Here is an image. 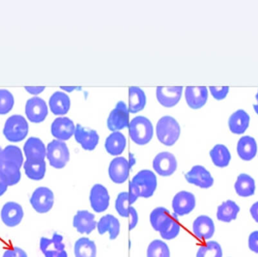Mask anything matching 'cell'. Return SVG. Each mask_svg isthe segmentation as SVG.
Instances as JSON below:
<instances>
[{
    "instance_id": "6da1fadb",
    "label": "cell",
    "mask_w": 258,
    "mask_h": 257,
    "mask_svg": "<svg viewBox=\"0 0 258 257\" xmlns=\"http://www.w3.org/2000/svg\"><path fill=\"white\" fill-rule=\"evenodd\" d=\"M157 188V178L152 170H142L138 172L129 184V199L131 205L138 198L152 197Z\"/></svg>"
},
{
    "instance_id": "7a4b0ae2",
    "label": "cell",
    "mask_w": 258,
    "mask_h": 257,
    "mask_svg": "<svg viewBox=\"0 0 258 257\" xmlns=\"http://www.w3.org/2000/svg\"><path fill=\"white\" fill-rule=\"evenodd\" d=\"M180 135V126L174 118L163 116L156 125V136L160 143L166 146L175 144Z\"/></svg>"
},
{
    "instance_id": "3957f363",
    "label": "cell",
    "mask_w": 258,
    "mask_h": 257,
    "mask_svg": "<svg viewBox=\"0 0 258 257\" xmlns=\"http://www.w3.org/2000/svg\"><path fill=\"white\" fill-rule=\"evenodd\" d=\"M129 135L134 143L144 146L150 143L153 137V124L144 116L134 118L128 125Z\"/></svg>"
},
{
    "instance_id": "277c9868",
    "label": "cell",
    "mask_w": 258,
    "mask_h": 257,
    "mask_svg": "<svg viewBox=\"0 0 258 257\" xmlns=\"http://www.w3.org/2000/svg\"><path fill=\"white\" fill-rule=\"evenodd\" d=\"M29 125L21 115L10 116L5 124L3 134L9 141L18 143L22 141L28 134Z\"/></svg>"
},
{
    "instance_id": "5b68a950",
    "label": "cell",
    "mask_w": 258,
    "mask_h": 257,
    "mask_svg": "<svg viewBox=\"0 0 258 257\" xmlns=\"http://www.w3.org/2000/svg\"><path fill=\"white\" fill-rule=\"evenodd\" d=\"M46 156L51 167L56 169H61L69 161V149L64 142L54 140L50 142L47 146Z\"/></svg>"
},
{
    "instance_id": "8992f818",
    "label": "cell",
    "mask_w": 258,
    "mask_h": 257,
    "mask_svg": "<svg viewBox=\"0 0 258 257\" xmlns=\"http://www.w3.org/2000/svg\"><path fill=\"white\" fill-rule=\"evenodd\" d=\"M30 202L36 212L45 214L51 211L54 205V193L48 187H38L32 194Z\"/></svg>"
},
{
    "instance_id": "52a82bcc",
    "label": "cell",
    "mask_w": 258,
    "mask_h": 257,
    "mask_svg": "<svg viewBox=\"0 0 258 257\" xmlns=\"http://www.w3.org/2000/svg\"><path fill=\"white\" fill-rule=\"evenodd\" d=\"M129 111L123 101L117 103L107 119V128L110 131H118L127 128L129 125Z\"/></svg>"
},
{
    "instance_id": "ba28073f",
    "label": "cell",
    "mask_w": 258,
    "mask_h": 257,
    "mask_svg": "<svg viewBox=\"0 0 258 257\" xmlns=\"http://www.w3.org/2000/svg\"><path fill=\"white\" fill-rule=\"evenodd\" d=\"M63 236L54 233L52 238H41L39 246L41 251L45 257H68L63 242Z\"/></svg>"
},
{
    "instance_id": "9c48e42d",
    "label": "cell",
    "mask_w": 258,
    "mask_h": 257,
    "mask_svg": "<svg viewBox=\"0 0 258 257\" xmlns=\"http://www.w3.org/2000/svg\"><path fill=\"white\" fill-rule=\"evenodd\" d=\"M153 167L160 176L169 177L177 170V159L171 152H162L157 154L153 159Z\"/></svg>"
},
{
    "instance_id": "30bf717a",
    "label": "cell",
    "mask_w": 258,
    "mask_h": 257,
    "mask_svg": "<svg viewBox=\"0 0 258 257\" xmlns=\"http://www.w3.org/2000/svg\"><path fill=\"white\" fill-rule=\"evenodd\" d=\"M197 205L196 197L189 192L181 191L175 195L172 200V209L177 216L187 215L192 212Z\"/></svg>"
},
{
    "instance_id": "8fae6325",
    "label": "cell",
    "mask_w": 258,
    "mask_h": 257,
    "mask_svg": "<svg viewBox=\"0 0 258 257\" xmlns=\"http://www.w3.org/2000/svg\"><path fill=\"white\" fill-rule=\"evenodd\" d=\"M25 113L30 122L40 123L48 116V110L46 103L42 98L37 97L30 98L26 104Z\"/></svg>"
},
{
    "instance_id": "7c38bea8",
    "label": "cell",
    "mask_w": 258,
    "mask_h": 257,
    "mask_svg": "<svg viewBox=\"0 0 258 257\" xmlns=\"http://www.w3.org/2000/svg\"><path fill=\"white\" fill-rule=\"evenodd\" d=\"M189 184L202 189H209L213 186L214 179L210 172L202 165H196L185 175Z\"/></svg>"
},
{
    "instance_id": "4fadbf2b",
    "label": "cell",
    "mask_w": 258,
    "mask_h": 257,
    "mask_svg": "<svg viewBox=\"0 0 258 257\" xmlns=\"http://www.w3.org/2000/svg\"><path fill=\"white\" fill-rule=\"evenodd\" d=\"M110 197L108 190L101 184H95L92 187L89 195L91 207L96 213L107 211L110 205Z\"/></svg>"
},
{
    "instance_id": "5bb4252c",
    "label": "cell",
    "mask_w": 258,
    "mask_h": 257,
    "mask_svg": "<svg viewBox=\"0 0 258 257\" xmlns=\"http://www.w3.org/2000/svg\"><path fill=\"white\" fill-rule=\"evenodd\" d=\"M24 215L22 207L17 202H7L2 208V221L9 227H15L19 225L24 218Z\"/></svg>"
},
{
    "instance_id": "9a60e30c",
    "label": "cell",
    "mask_w": 258,
    "mask_h": 257,
    "mask_svg": "<svg viewBox=\"0 0 258 257\" xmlns=\"http://www.w3.org/2000/svg\"><path fill=\"white\" fill-rule=\"evenodd\" d=\"M130 165L126 158L117 157L112 160L109 166V176L116 184H124L128 180L130 173Z\"/></svg>"
},
{
    "instance_id": "2e32d148",
    "label": "cell",
    "mask_w": 258,
    "mask_h": 257,
    "mask_svg": "<svg viewBox=\"0 0 258 257\" xmlns=\"http://www.w3.org/2000/svg\"><path fill=\"white\" fill-rule=\"evenodd\" d=\"M176 216L175 214L171 215L166 208L158 207L150 214V220L152 227L159 233L165 232L171 226Z\"/></svg>"
},
{
    "instance_id": "e0dca14e",
    "label": "cell",
    "mask_w": 258,
    "mask_h": 257,
    "mask_svg": "<svg viewBox=\"0 0 258 257\" xmlns=\"http://www.w3.org/2000/svg\"><path fill=\"white\" fill-rule=\"evenodd\" d=\"M75 130L74 122L68 117L57 118L51 124V134L61 141L71 139L74 135Z\"/></svg>"
},
{
    "instance_id": "ac0fdd59",
    "label": "cell",
    "mask_w": 258,
    "mask_h": 257,
    "mask_svg": "<svg viewBox=\"0 0 258 257\" xmlns=\"http://www.w3.org/2000/svg\"><path fill=\"white\" fill-rule=\"evenodd\" d=\"M183 92V87H158L156 89V98L161 105L165 107H174L178 104Z\"/></svg>"
},
{
    "instance_id": "d6986e66",
    "label": "cell",
    "mask_w": 258,
    "mask_h": 257,
    "mask_svg": "<svg viewBox=\"0 0 258 257\" xmlns=\"http://www.w3.org/2000/svg\"><path fill=\"white\" fill-rule=\"evenodd\" d=\"M209 98L207 88L204 86H189L185 89V98L190 108L198 110L204 107Z\"/></svg>"
},
{
    "instance_id": "ffe728a7",
    "label": "cell",
    "mask_w": 258,
    "mask_h": 257,
    "mask_svg": "<svg viewBox=\"0 0 258 257\" xmlns=\"http://www.w3.org/2000/svg\"><path fill=\"white\" fill-rule=\"evenodd\" d=\"M76 140L87 151H92L99 143L100 137L95 130H86L82 125H77L74 133Z\"/></svg>"
},
{
    "instance_id": "44dd1931",
    "label": "cell",
    "mask_w": 258,
    "mask_h": 257,
    "mask_svg": "<svg viewBox=\"0 0 258 257\" xmlns=\"http://www.w3.org/2000/svg\"><path fill=\"white\" fill-rule=\"evenodd\" d=\"M74 227L81 234L89 235L97 227L95 217L88 211H77L73 220Z\"/></svg>"
},
{
    "instance_id": "7402d4cb",
    "label": "cell",
    "mask_w": 258,
    "mask_h": 257,
    "mask_svg": "<svg viewBox=\"0 0 258 257\" xmlns=\"http://www.w3.org/2000/svg\"><path fill=\"white\" fill-rule=\"evenodd\" d=\"M24 152L29 161H43L46 156V148L43 142L38 137H30L26 141Z\"/></svg>"
},
{
    "instance_id": "603a6c76",
    "label": "cell",
    "mask_w": 258,
    "mask_h": 257,
    "mask_svg": "<svg viewBox=\"0 0 258 257\" xmlns=\"http://www.w3.org/2000/svg\"><path fill=\"white\" fill-rule=\"evenodd\" d=\"M215 231V223L208 216H200L194 220L192 232L199 239H210L213 237Z\"/></svg>"
},
{
    "instance_id": "cb8c5ba5",
    "label": "cell",
    "mask_w": 258,
    "mask_h": 257,
    "mask_svg": "<svg viewBox=\"0 0 258 257\" xmlns=\"http://www.w3.org/2000/svg\"><path fill=\"white\" fill-rule=\"evenodd\" d=\"M97 228L100 235H104L106 232H108L110 239L115 240L120 232V223L114 216L107 214L100 219L97 223Z\"/></svg>"
},
{
    "instance_id": "d4e9b609",
    "label": "cell",
    "mask_w": 258,
    "mask_h": 257,
    "mask_svg": "<svg viewBox=\"0 0 258 257\" xmlns=\"http://www.w3.org/2000/svg\"><path fill=\"white\" fill-rule=\"evenodd\" d=\"M250 116L245 110H239L233 113L229 119L230 131L235 134H242L249 126Z\"/></svg>"
},
{
    "instance_id": "484cf974",
    "label": "cell",
    "mask_w": 258,
    "mask_h": 257,
    "mask_svg": "<svg viewBox=\"0 0 258 257\" xmlns=\"http://www.w3.org/2000/svg\"><path fill=\"white\" fill-rule=\"evenodd\" d=\"M126 147V138L119 131H114L107 137L105 149L110 155L117 156L121 155Z\"/></svg>"
},
{
    "instance_id": "4316f807",
    "label": "cell",
    "mask_w": 258,
    "mask_h": 257,
    "mask_svg": "<svg viewBox=\"0 0 258 257\" xmlns=\"http://www.w3.org/2000/svg\"><path fill=\"white\" fill-rule=\"evenodd\" d=\"M257 152V142L250 136H244L238 142L237 152L244 161H251Z\"/></svg>"
},
{
    "instance_id": "83f0119b",
    "label": "cell",
    "mask_w": 258,
    "mask_h": 257,
    "mask_svg": "<svg viewBox=\"0 0 258 257\" xmlns=\"http://www.w3.org/2000/svg\"><path fill=\"white\" fill-rule=\"evenodd\" d=\"M49 107L54 115L63 116L68 113L71 108V99L63 92H55L50 98Z\"/></svg>"
},
{
    "instance_id": "f1b7e54d",
    "label": "cell",
    "mask_w": 258,
    "mask_h": 257,
    "mask_svg": "<svg viewBox=\"0 0 258 257\" xmlns=\"http://www.w3.org/2000/svg\"><path fill=\"white\" fill-rule=\"evenodd\" d=\"M240 211L239 205L232 200L226 201L219 205L217 211V218L224 223H230L236 220Z\"/></svg>"
},
{
    "instance_id": "f546056e",
    "label": "cell",
    "mask_w": 258,
    "mask_h": 257,
    "mask_svg": "<svg viewBox=\"0 0 258 257\" xmlns=\"http://www.w3.org/2000/svg\"><path fill=\"white\" fill-rule=\"evenodd\" d=\"M234 188L237 195L241 197H249L254 194L255 182L249 175L242 174L238 177Z\"/></svg>"
},
{
    "instance_id": "4dcf8cb0",
    "label": "cell",
    "mask_w": 258,
    "mask_h": 257,
    "mask_svg": "<svg viewBox=\"0 0 258 257\" xmlns=\"http://www.w3.org/2000/svg\"><path fill=\"white\" fill-rule=\"evenodd\" d=\"M147 104V98L144 91L133 86L129 89V112L137 113L144 110Z\"/></svg>"
},
{
    "instance_id": "1f68e13d",
    "label": "cell",
    "mask_w": 258,
    "mask_h": 257,
    "mask_svg": "<svg viewBox=\"0 0 258 257\" xmlns=\"http://www.w3.org/2000/svg\"><path fill=\"white\" fill-rule=\"evenodd\" d=\"M24 172L27 178L33 181H39L43 179L46 172V164L43 161H29L24 163Z\"/></svg>"
},
{
    "instance_id": "d6a6232c",
    "label": "cell",
    "mask_w": 258,
    "mask_h": 257,
    "mask_svg": "<svg viewBox=\"0 0 258 257\" xmlns=\"http://www.w3.org/2000/svg\"><path fill=\"white\" fill-rule=\"evenodd\" d=\"M210 156L214 164L219 167H227L231 160V155L228 148L223 144L214 146L210 151Z\"/></svg>"
},
{
    "instance_id": "836d02e7",
    "label": "cell",
    "mask_w": 258,
    "mask_h": 257,
    "mask_svg": "<svg viewBox=\"0 0 258 257\" xmlns=\"http://www.w3.org/2000/svg\"><path fill=\"white\" fill-rule=\"evenodd\" d=\"M74 255L75 257H96V244L89 238H80L74 245Z\"/></svg>"
},
{
    "instance_id": "e575fe53",
    "label": "cell",
    "mask_w": 258,
    "mask_h": 257,
    "mask_svg": "<svg viewBox=\"0 0 258 257\" xmlns=\"http://www.w3.org/2000/svg\"><path fill=\"white\" fill-rule=\"evenodd\" d=\"M20 167L13 163L3 161L0 167V173L3 175L7 182L9 187L15 186L19 183L21 180V172Z\"/></svg>"
},
{
    "instance_id": "d590c367",
    "label": "cell",
    "mask_w": 258,
    "mask_h": 257,
    "mask_svg": "<svg viewBox=\"0 0 258 257\" xmlns=\"http://www.w3.org/2000/svg\"><path fill=\"white\" fill-rule=\"evenodd\" d=\"M2 159H3V161L13 163L20 168L24 163V158H23V154L21 149L18 146H12V145H9L3 149Z\"/></svg>"
},
{
    "instance_id": "8d00e7d4",
    "label": "cell",
    "mask_w": 258,
    "mask_h": 257,
    "mask_svg": "<svg viewBox=\"0 0 258 257\" xmlns=\"http://www.w3.org/2000/svg\"><path fill=\"white\" fill-rule=\"evenodd\" d=\"M147 257H171L169 247L164 241L154 240L147 247Z\"/></svg>"
},
{
    "instance_id": "74e56055",
    "label": "cell",
    "mask_w": 258,
    "mask_h": 257,
    "mask_svg": "<svg viewBox=\"0 0 258 257\" xmlns=\"http://www.w3.org/2000/svg\"><path fill=\"white\" fill-rule=\"evenodd\" d=\"M221 245L216 241H209L201 246L197 251V257H222Z\"/></svg>"
},
{
    "instance_id": "f35d334b",
    "label": "cell",
    "mask_w": 258,
    "mask_h": 257,
    "mask_svg": "<svg viewBox=\"0 0 258 257\" xmlns=\"http://www.w3.org/2000/svg\"><path fill=\"white\" fill-rule=\"evenodd\" d=\"M130 199L129 193L126 192L120 193L118 195L117 199L115 203V208L118 214L122 217H129V210L131 208Z\"/></svg>"
},
{
    "instance_id": "ab89813d",
    "label": "cell",
    "mask_w": 258,
    "mask_h": 257,
    "mask_svg": "<svg viewBox=\"0 0 258 257\" xmlns=\"http://www.w3.org/2000/svg\"><path fill=\"white\" fill-rule=\"evenodd\" d=\"M14 97L6 89H0V115L7 114L13 108Z\"/></svg>"
},
{
    "instance_id": "60d3db41",
    "label": "cell",
    "mask_w": 258,
    "mask_h": 257,
    "mask_svg": "<svg viewBox=\"0 0 258 257\" xmlns=\"http://www.w3.org/2000/svg\"><path fill=\"white\" fill-rule=\"evenodd\" d=\"M177 216L173 220L170 227L165 232L160 233L161 237L165 240H171L177 237L180 233V226L178 222L177 221Z\"/></svg>"
},
{
    "instance_id": "b9f144b4",
    "label": "cell",
    "mask_w": 258,
    "mask_h": 257,
    "mask_svg": "<svg viewBox=\"0 0 258 257\" xmlns=\"http://www.w3.org/2000/svg\"><path fill=\"white\" fill-rule=\"evenodd\" d=\"M211 94L212 96L218 100V101H221V100L224 99L228 95L229 91H230V88L227 86H224V87H210Z\"/></svg>"
},
{
    "instance_id": "7bdbcfd3",
    "label": "cell",
    "mask_w": 258,
    "mask_h": 257,
    "mask_svg": "<svg viewBox=\"0 0 258 257\" xmlns=\"http://www.w3.org/2000/svg\"><path fill=\"white\" fill-rule=\"evenodd\" d=\"M3 257H28L27 253L20 247L9 249L5 251Z\"/></svg>"
},
{
    "instance_id": "ee69618b",
    "label": "cell",
    "mask_w": 258,
    "mask_h": 257,
    "mask_svg": "<svg viewBox=\"0 0 258 257\" xmlns=\"http://www.w3.org/2000/svg\"><path fill=\"white\" fill-rule=\"evenodd\" d=\"M248 247L254 253H258V231H254L248 238Z\"/></svg>"
},
{
    "instance_id": "f6af8a7d",
    "label": "cell",
    "mask_w": 258,
    "mask_h": 257,
    "mask_svg": "<svg viewBox=\"0 0 258 257\" xmlns=\"http://www.w3.org/2000/svg\"><path fill=\"white\" fill-rule=\"evenodd\" d=\"M129 216L131 217L130 230L135 229L138 223V214L136 209L133 207H131L129 210Z\"/></svg>"
},
{
    "instance_id": "bcb514c9",
    "label": "cell",
    "mask_w": 258,
    "mask_h": 257,
    "mask_svg": "<svg viewBox=\"0 0 258 257\" xmlns=\"http://www.w3.org/2000/svg\"><path fill=\"white\" fill-rule=\"evenodd\" d=\"M8 185L7 182H6V179L3 176L1 173H0V196H3L7 191Z\"/></svg>"
},
{
    "instance_id": "7dc6e473",
    "label": "cell",
    "mask_w": 258,
    "mask_h": 257,
    "mask_svg": "<svg viewBox=\"0 0 258 257\" xmlns=\"http://www.w3.org/2000/svg\"><path fill=\"white\" fill-rule=\"evenodd\" d=\"M45 87H25L26 91L32 95H37L45 90Z\"/></svg>"
},
{
    "instance_id": "c3c4849f",
    "label": "cell",
    "mask_w": 258,
    "mask_h": 257,
    "mask_svg": "<svg viewBox=\"0 0 258 257\" xmlns=\"http://www.w3.org/2000/svg\"><path fill=\"white\" fill-rule=\"evenodd\" d=\"M250 213H251V217L254 219V221L258 223V202H255L251 206V209H250Z\"/></svg>"
},
{
    "instance_id": "681fc988",
    "label": "cell",
    "mask_w": 258,
    "mask_h": 257,
    "mask_svg": "<svg viewBox=\"0 0 258 257\" xmlns=\"http://www.w3.org/2000/svg\"><path fill=\"white\" fill-rule=\"evenodd\" d=\"M136 163V158H135V155L133 154H130L129 156V165H130L131 168L135 165Z\"/></svg>"
},
{
    "instance_id": "f907efd6",
    "label": "cell",
    "mask_w": 258,
    "mask_h": 257,
    "mask_svg": "<svg viewBox=\"0 0 258 257\" xmlns=\"http://www.w3.org/2000/svg\"><path fill=\"white\" fill-rule=\"evenodd\" d=\"M60 89H63V90L66 91V92H73L74 89H76L75 87H60Z\"/></svg>"
},
{
    "instance_id": "816d5d0a",
    "label": "cell",
    "mask_w": 258,
    "mask_h": 257,
    "mask_svg": "<svg viewBox=\"0 0 258 257\" xmlns=\"http://www.w3.org/2000/svg\"><path fill=\"white\" fill-rule=\"evenodd\" d=\"M2 151H3V149H2L1 146H0V167H1L2 163H3V159H2Z\"/></svg>"
},
{
    "instance_id": "f5cc1de1",
    "label": "cell",
    "mask_w": 258,
    "mask_h": 257,
    "mask_svg": "<svg viewBox=\"0 0 258 257\" xmlns=\"http://www.w3.org/2000/svg\"><path fill=\"white\" fill-rule=\"evenodd\" d=\"M254 109L255 110L256 113L258 115V104L254 106Z\"/></svg>"
},
{
    "instance_id": "db71d44e",
    "label": "cell",
    "mask_w": 258,
    "mask_h": 257,
    "mask_svg": "<svg viewBox=\"0 0 258 257\" xmlns=\"http://www.w3.org/2000/svg\"><path fill=\"white\" fill-rule=\"evenodd\" d=\"M256 99H257V101H258V92H257V95H256Z\"/></svg>"
}]
</instances>
